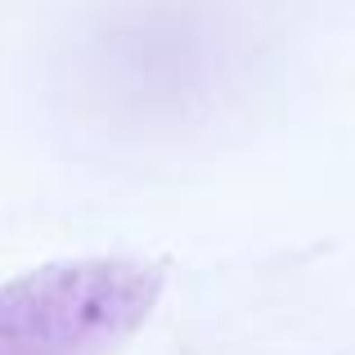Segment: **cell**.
<instances>
[{
  "instance_id": "1",
  "label": "cell",
  "mask_w": 355,
  "mask_h": 355,
  "mask_svg": "<svg viewBox=\"0 0 355 355\" xmlns=\"http://www.w3.org/2000/svg\"><path fill=\"white\" fill-rule=\"evenodd\" d=\"M166 266L148 257H63L0 293V355H113L148 324Z\"/></svg>"
}]
</instances>
